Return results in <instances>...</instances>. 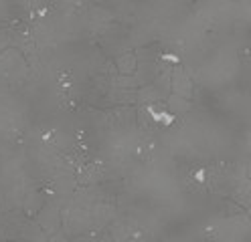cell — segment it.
Here are the masks:
<instances>
[{
	"instance_id": "cell-5",
	"label": "cell",
	"mask_w": 251,
	"mask_h": 242,
	"mask_svg": "<svg viewBox=\"0 0 251 242\" xmlns=\"http://www.w3.org/2000/svg\"><path fill=\"white\" fill-rule=\"evenodd\" d=\"M205 176H207L205 170H199V172H197V180H199V182H205V180H207Z\"/></svg>"
},
{
	"instance_id": "cell-4",
	"label": "cell",
	"mask_w": 251,
	"mask_h": 242,
	"mask_svg": "<svg viewBox=\"0 0 251 242\" xmlns=\"http://www.w3.org/2000/svg\"><path fill=\"white\" fill-rule=\"evenodd\" d=\"M162 59H164V61H168V63H175V65H178V63H180L176 55H164Z\"/></svg>"
},
{
	"instance_id": "cell-3",
	"label": "cell",
	"mask_w": 251,
	"mask_h": 242,
	"mask_svg": "<svg viewBox=\"0 0 251 242\" xmlns=\"http://www.w3.org/2000/svg\"><path fill=\"white\" fill-rule=\"evenodd\" d=\"M118 71L122 75H134L138 71V59L134 53H126L118 59Z\"/></svg>"
},
{
	"instance_id": "cell-2",
	"label": "cell",
	"mask_w": 251,
	"mask_h": 242,
	"mask_svg": "<svg viewBox=\"0 0 251 242\" xmlns=\"http://www.w3.org/2000/svg\"><path fill=\"white\" fill-rule=\"evenodd\" d=\"M166 107L170 113H186L191 111V99H184V97L172 93L170 97H166Z\"/></svg>"
},
{
	"instance_id": "cell-1",
	"label": "cell",
	"mask_w": 251,
	"mask_h": 242,
	"mask_svg": "<svg viewBox=\"0 0 251 242\" xmlns=\"http://www.w3.org/2000/svg\"><path fill=\"white\" fill-rule=\"evenodd\" d=\"M170 91L180 95V97H184V99H191V97H193V81H191V75H188L180 67V65L170 71Z\"/></svg>"
}]
</instances>
